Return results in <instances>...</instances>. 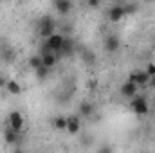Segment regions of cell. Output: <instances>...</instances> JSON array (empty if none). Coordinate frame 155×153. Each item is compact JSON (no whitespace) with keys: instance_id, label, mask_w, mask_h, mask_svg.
I'll list each match as a JSON object with an SVG mask.
<instances>
[{"instance_id":"cell-1","label":"cell","mask_w":155,"mask_h":153,"mask_svg":"<svg viewBox=\"0 0 155 153\" xmlns=\"http://www.w3.org/2000/svg\"><path fill=\"white\" fill-rule=\"evenodd\" d=\"M130 108L137 115H146L150 112V106H148V101H146L144 96H134L132 103H130Z\"/></svg>"},{"instance_id":"cell-2","label":"cell","mask_w":155,"mask_h":153,"mask_svg":"<svg viewBox=\"0 0 155 153\" xmlns=\"http://www.w3.org/2000/svg\"><path fill=\"white\" fill-rule=\"evenodd\" d=\"M54 29H56V24H54V20H52V18L43 16V18L40 20V24H38V34L41 36V38H49L51 34H54Z\"/></svg>"},{"instance_id":"cell-3","label":"cell","mask_w":155,"mask_h":153,"mask_svg":"<svg viewBox=\"0 0 155 153\" xmlns=\"http://www.w3.org/2000/svg\"><path fill=\"white\" fill-rule=\"evenodd\" d=\"M137 90H139V85L135 83V81H132V79H128V81H124L123 85H121V88H119V94L123 96V97H134V96H137Z\"/></svg>"},{"instance_id":"cell-4","label":"cell","mask_w":155,"mask_h":153,"mask_svg":"<svg viewBox=\"0 0 155 153\" xmlns=\"http://www.w3.org/2000/svg\"><path fill=\"white\" fill-rule=\"evenodd\" d=\"M63 34H58V33H54V34H51L49 38H45V43L49 45V49L56 54V52H60L61 50V45H63Z\"/></svg>"},{"instance_id":"cell-5","label":"cell","mask_w":155,"mask_h":153,"mask_svg":"<svg viewBox=\"0 0 155 153\" xmlns=\"http://www.w3.org/2000/svg\"><path fill=\"white\" fill-rule=\"evenodd\" d=\"M7 124L13 128V130H16V132H22V128H24V117L22 114L18 112V110H13L9 117H7Z\"/></svg>"},{"instance_id":"cell-6","label":"cell","mask_w":155,"mask_h":153,"mask_svg":"<svg viewBox=\"0 0 155 153\" xmlns=\"http://www.w3.org/2000/svg\"><path fill=\"white\" fill-rule=\"evenodd\" d=\"M103 47H105V50H107L108 54H114V52L119 50V47H121V40L117 38L116 34H110V36H107V38H105Z\"/></svg>"},{"instance_id":"cell-7","label":"cell","mask_w":155,"mask_h":153,"mask_svg":"<svg viewBox=\"0 0 155 153\" xmlns=\"http://www.w3.org/2000/svg\"><path fill=\"white\" fill-rule=\"evenodd\" d=\"M128 79L135 81L139 86H146V85H148V79H150V76L146 74V70H139V69H135V70H132V74L128 76Z\"/></svg>"},{"instance_id":"cell-8","label":"cell","mask_w":155,"mask_h":153,"mask_svg":"<svg viewBox=\"0 0 155 153\" xmlns=\"http://www.w3.org/2000/svg\"><path fill=\"white\" fill-rule=\"evenodd\" d=\"M126 11H124V5H114L108 9V20L110 22H121L124 18Z\"/></svg>"},{"instance_id":"cell-9","label":"cell","mask_w":155,"mask_h":153,"mask_svg":"<svg viewBox=\"0 0 155 153\" xmlns=\"http://www.w3.org/2000/svg\"><path fill=\"white\" fill-rule=\"evenodd\" d=\"M79 130H81V121H79V117H78V115L67 117V132H69L71 135H76Z\"/></svg>"},{"instance_id":"cell-10","label":"cell","mask_w":155,"mask_h":153,"mask_svg":"<svg viewBox=\"0 0 155 153\" xmlns=\"http://www.w3.org/2000/svg\"><path fill=\"white\" fill-rule=\"evenodd\" d=\"M4 141H5L7 144H16V142L20 141V132H16V130H13L11 126H7L5 132H4Z\"/></svg>"},{"instance_id":"cell-11","label":"cell","mask_w":155,"mask_h":153,"mask_svg":"<svg viewBox=\"0 0 155 153\" xmlns=\"http://www.w3.org/2000/svg\"><path fill=\"white\" fill-rule=\"evenodd\" d=\"M54 7L60 15H69L72 9V0H54Z\"/></svg>"},{"instance_id":"cell-12","label":"cell","mask_w":155,"mask_h":153,"mask_svg":"<svg viewBox=\"0 0 155 153\" xmlns=\"http://www.w3.org/2000/svg\"><path fill=\"white\" fill-rule=\"evenodd\" d=\"M5 92H7L9 96H20V94H22V86H20L18 81L7 79V81H5Z\"/></svg>"},{"instance_id":"cell-13","label":"cell","mask_w":155,"mask_h":153,"mask_svg":"<svg viewBox=\"0 0 155 153\" xmlns=\"http://www.w3.org/2000/svg\"><path fill=\"white\" fill-rule=\"evenodd\" d=\"M60 54H63V56H72L74 54V41L69 38V36L63 38V45H61Z\"/></svg>"},{"instance_id":"cell-14","label":"cell","mask_w":155,"mask_h":153,"mask_svg":"<svg viewBox=\"0 0 155 153\" xmlns=\"http://www.w3.org/2000/svg\"><path fill=\"white\" fill-rule=\"evenodd\" d=\"M92 114H94V105H92L90 101H83V103H79V115H83V117H90Z\"/></svg>"},{"instance_id":"cell-15","label":"cell","mask_w":155,"mask_h":153,"mask_svg":"<svg viewBox=\"0 0 155 153\" xmlns=\"http://www.w3.org/2000/svg\"><path fill=\"white\" fill-rule=\"evenodd\" d=\"M41 61H43V65H45V67L52 69V67L56 65L58 58H56V54H54V52H47V54H41Z\"/></svg>"},{"instance_id":"cell-16","label":"cell","mask_w":155,"mask_h":153,"mask_svg":"<svg viewBox=\"0 0 155 153\" xmlns=\"http://www.w3.org/2000/svg\"><path fill=\"white\" fill-rule=\"evenodd\" d=\"M52 126H54L56 130H67V117L58 115V117L52 121Z\"/></svg>"},{"instance_id":"cell-17","label":"cell","mask_w":155,"mask_h":153,"mask_svg":"<svg viewBox=\"0 0 155 153\" xmlns=\"http://www.w3.org/2000/svg\"><path fill=\"white\" fill-rule=\"evenodd\" d=\"M49 74H51V69L45 67V65H41V67H38V69H35V76L38 77L40 81L45 79V77H49Z\"/></svg>"},{"instance_id":"cell-18","label":"cell","mask_w":155,"mask_h":153,"mask_svg":"<svg viewBox=\"0 0 155 153\" xmlns=\"http://www.w3.org/2000/svg\"><path fill=\"white\" fill-rule=\"evenodd\" d=\"M43 65V61H41V54H36V56H31L29 58V67L35 70V69H38Z\"/></svg>"},{"instance_id":"cell-19","label":"cell","mask_w":155,"mask_h":153,"mask_svg":"<svg viewBox=\"0 0 155 153\" xmlns=\"http://www.w3.org/2000/svg\"><path fill=\"white\" fill-rule=\"evenodd\" d=\"M144 70H146V74H148V76H153V74H155V63H148Z\"/></svg>"},{"instance_id":"cell-20","label":"cell","mask_w":155,"mask_h":153,"mask_svg":"<svg viewBox=\"0 0 155 153\" xmlns=\"http://www.w3.org/2000/svg\"><path fill=\"white\" fill-rule=\"evenodd\" d=\"M87 86H88V90H96L97 88V79H88Z\"/></svg>"},{"instance_id":"cell-21","label":"cell","mask_w":155,"mask_h":153,"mask_svg":"<svg viewBox=\"0 0 155 153\" xmlns=\"http://www.w3.org/2000/svg\"><path fill=\"white\" fill-rule=\"evenodd\" d=\"M146 86L155 88V74H153V76H150V79H148V85H146Z\"/></svg>"},{"instance_id":"cell-22","label":"cell","mask_w":155,"mask_h":153,"mask_svg":"<svg viewBox=\"0 0 155 153\" xmlns=\"http://www.w3.org/2000/svg\"><path fill=\"white\" fill-rule=\"evenodd\" d=\"M124 11H126V15H128V13H134V11H135V5H132V4H130V5H124Z\"/></svg>"},{"instance_id":"cell-23","label":"cell","mask_w":155,"mask_h":153,"mask_svg":"<svg viewBox=\"0 0 155 153\" xmlns=\"http://www.w3.org/2000/svg\"><path fill=\"white\" fill-rule=\"evenodd\" d=\"M99 5V0H88V7H97Z\"/></svg>"},{"instance_id":"cell-24","label":"cell","mask_w":155,"mask_h":153,"mask_svg":"<svg viewBox=\"0 0 155 153\" xmlns=\"http://www.w3.org/2000/svg\"><path fill=\"white\" fill-rule=\"evenodd\" d=\"M5 81H7L5 77H4V76H0V88H5Z\"/></svg>"},{"instance_id":"cell-25","label":"cell","mask_w":155,"mask_h":153,"mask_svg":"<svg viewBox=\"0 0 155 153\" xmlns=\"http://www.w3.org/2000/svg\"><path fill=\"white\" fill-rule=\"evenodd\" d=\"M144 2H155V0H144Z\"/></svg>"},{"instance_id":"cell-26","label":"cell","mask_w":155,"mask_h":153,"mask_svg":"<svg viewBox=\"0 0 155 153\" xmlns=\"http://www.w3.org/2000/svg\"><path fill=\"white\" fill-rule=\"evenodd\" d=\"M0 2H2V0H0Z\"/></svg>"}]
</instances>
